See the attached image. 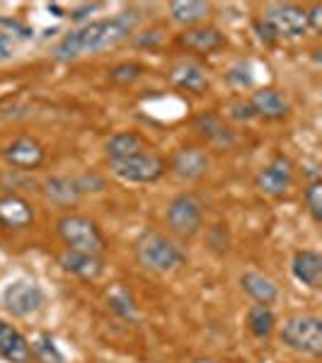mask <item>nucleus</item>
<instances>
[{
  "label": "nucleus",
  "instance_id": "nucleus-13",
  "mask_svg": "<svg viewBox=\"0 0 322 363\" xmlns=\"http://www.w3.org/2000/svg\"><path fill=\"white\" fill-rule=\"evenodd\" d=\"M58 264L63 267V272L73 274V277L83 279V281H95L99 274H102V259L97 255H85V252H75V250H66L61 257H58Z\"/></svg>",
  "mask_w": 322,
  "mask_h": 363
},
{
  "label": "nucleus",
  "instance_id": "nucleus-17",
  "mask_svg": "<svg viewBox=\"0 0 322 363\" xmlns=\"http://www.w3.org/2000/svg\"><path fill=\"white\" fill-rule=\"evenodd\" d=\"M296 281H301L308 289H320L322 286V257L315 250H301L296 252L294 264H291Z\"/></svg>",
  "mask_w": 322,
  "mask_h": 363
},
{
  "label": "nucleus",
  "instance_id": "nucleus-35",
  "mask_svg": "<svg viewBox=\"0 0 322 363\" xmlns=\"http://www.w3.org/2000/svg\"><path fill=\"white\" fill-rule=\"evenodd\" d=\"M99 5H83V8H78V10H73V20H83V17L87 15V13H92V10H97Z\"/></svg>",
  "mask_w": 322,
  "mask_h": 363
},
{
  "label": "nucleus",
  "instance_id": "nucleus-15",
  "mask_svg": "<svg viewBox=\"0 0 322 363\" xmlns=\"http://www.w3.org/2000/svg\"><path fill=\"white\" fill-rule=\"evenodd\" d=\"M170 80H172V85H177L179 90L196 92V95L206 92V87H209V78H206V73H204V68L194 61H187V58L177 61L170 68Z\"/></svg>",
  "mask_w": 322,
  "mask_h": 363
},
{
  "label": "nucleus",
  "instance_id": "nucleus-16",
  "mask_svg": "<svg viewBox=\"0 0 322 363\" xmlns=\"http://www.w3.org/2000/svg\"><path fill=\"white\" fill-rule=\"evenodd\" d=\"M0 356L10 363H29L32 361L29 342L5 320H0Z\"/></svg>",
  "mask_w": 322,
  "mask_h": 363
},
{
  "label": "nucleus",
  "instance_id": "nucleus-11",
  "mask_svg": "<svg viewBox=\"0 0 322 363\" xmlns=\"http://www.w3.org/2000/svg\"><path fill=\"white\" fill-rule=\"evenodd\" d=\"M44 148H42V143L39 140H34V138H29V136H22V138H17L13 140V143L5 148V160L10 162L13 167L17 169H37V167H42V162H44Z\"/></svg>",
  "mask_w": 322,
  "mask_h": 363
},
{
  "label": "nucleus",
  "instance_id": "nucleus-28",
  "mask_svg": "<svg viewBox=\"0 0 322 363\" xmlns=\"http://www.w3.org/2000/svg\"><path fill=\"white\" fill-rule=\"evenodd\" d=\"M109 308H112L114 313L124 320L136 318V306H133L131 296H128L126 291H114V294L109 296Z\"/></svg>",
  "mask_w": 322,
  "mask_h": 363
},
{
  "label": "nucleus",
  "instance_id": "nucleus-36",
  "mask_svg": "<svg viewBox=\"0 0 322 363\" xmlns=\"http://www.w3.org/2000/svg\"><path fill=\"white\" fill-rule=\"evenodd\" d=\"M194 363H218V361H213V359H196Z\"/></svg>",
  "mask_w": 322,
  "mask_h": 363
},
{
  "label": "nucleus",
  "instance_id": "nucleus-26",
  "mask_svg": "<svg viewBox=\"0 0 322 363\" xmlns=\"http://www.w3.org/2000/svg\"><path fill=\"white\" fill-rule=\"evenodd\" d=\"M140 73H143V66H140V63H133V61L116 63L114 68H109V80H112V83H119V85H126V83L138 80Z\"/></svg>",
  "mask_w": 322,
  "mask_h": 363
},
{
  "label": "nucleus",
  "instance_id": "nucleus-5",
  "mask_svg": "<svg viewBox=\"0 0 322 363\" xmlns=\"http://www.w3.org/2000/svg\"><path fill=\"white\" fill-rule=\"evenodd\" d=\"M109 167H112L114 177H119L121 182H131V184H150V182H157L167 169L165 160L157 153H150V150L124 157V160H112Z\"/></svg>",
  "mask_w": 322,
  "mask_h": 363
},
{
  "label": "nucleus",
  "instance_id": "nucleus-1",
  "mask_svg": "<svg viewBox=\"0 0 322 363\" xmlns=\"http://www.w3.org/2000/svg\"><path fill=\"white\" fill-rule=\"evenodd\" d=\"M136 25H138L136 10H126V13H119L109 17V20L90 22V25L66 34L63 42L56 46V56L61 61H70V58H78L83 54H97V51H104L109 46L124 42L128 34L136 29Z\"/></svg>",
  "mask_w": 322,
  "mask_h": 363
},
{
  "label": "nucleus",
  "instance_id": "nucleus-33",
  "mask_svg": "<svg viewBox=\"0 0 322 363\" xmlns=\"http://www.w3.org/2000/svg\"><path fill=\"white\" fill-rule=\"evenodd\" d=\"M13 56V44H10V37L5 32H0V58H10Z\"/></svg>",
  "mask_w": 322,
  "mask_h": 363
},
{
  "label": "nucleus",
  "instance_id": "nucleus-14",
  "mask_svg": "<svg viewBox=\"0 0 322 363\" xmlns=\"http://www.w3.org/2000/svg\"><path fill=\"white\" fill-rule=\"evenodd\" d=\"M179 44L184 46L187 51H196V54H213L221 46L226 44L223 34L216 27H189L179 34Z\"/></svg>",
  "mask_w": 322,
  "mask_h": 363
},
{
  "label": "nucleus",
  "instance_id": "nucleus-20",
  "mask_svg": "<svg viewBox=\"0 0 322 363\" xmlns=\"http://www.w3.org/2000/svg\"><path fill=\"white\" fill-rule=\"evenodd\" d=\"M194 128L201 133L204 138L211 140V143H216V145H231L233 140H235L233 131L223 124V119H221L218 114H213V112L199 114L194 119Z\"/></svg>",
  "mask_w": 322,
  "mask_h": 363
},
{
  "label": "nucleus",
  "instance_id": "nucleus-25",
  "mask_svg": "<svg viewBox=\"0 0 322 363\" xmlns=\"http://www.w3.org/2000/svg\"><path fill=\"white\" fill-rule=\"evenodd\" d=\"M32 356L37 359L39 363H66L63 354L58 351V347L54 344V339L49 335H39L37 339L32 342Z\"/></svg>",
  "mask_w": 322,
  "mask_h": 363
},
{
  "label": "nucleus",
  "instance_id": "nucleus-23",
  "mask_svg": "<svg viewBox=\"0 0 322 363\" xmlns=\"http://www.w3.org/2000/svg\"><path fill=\"white\" fill-rule=\"evenodd\" d=\"M44 194L51 199L58 206H73L78 203L80 199V186L75 179H68V177H51L49 182L44 184Z\"/></svg>",
  "mask_w": 322,
  "mask_h": 363
},
{
  "label": "nucleus",
  "instance_id": "nucleus-7",
  "mask_svg": "<svg viewBox=\"0 0 322 363\" xmlns=\"http://www.w3.org/2000/svg\"><path fill=\"white\" fill-rule=\"evenodd\" d=\"M269 27L274 29L277 37H303L308 32V10L301 5H291V3H272L267 5L265 17Z\"/></svg>",
  "mask_w": 322,
  "mask_h": 363
},
{
  "label": "nucleus",
  "instance_id": "nucleus-22",
  "mask_svg": "<svg viewBox=\"0 0 322 363\" xmlns=\"http://www.w3.org/2000/svg\"><path fill=\"white\" fill-rule=\"evenodd\" d=\"M104 150H107L109 160H124V157L143 153L145 140L143 136H138V133H133V131H121V133H114V136L107 140Z\"/></svg>",
  "mask_w": 322,
  "mask_h": 363
},
{
  "label": "nucleus",
  "instance_id": "nucleus-18",
  "mask_svg": "<svg viewBox=\"0 0 322 363\" xmlns=\"http://www.w3.org/2000/svg\"><path fill=\"white\" fill-rule=\"evenodd\" d=\"M250 104H252L255 116H265V119H284L291 109L289 99L281 95L279 90H274V87L257 90L252 99H250Z\"/></svg>",
  "mask_w": 322,
  "mask_h": 363
},
{
  "label": "nucleus",
  "instance_id": "nucleus-6",
  "mask_svg": "<svg viewBox=\"0 0 322 363\" xmlns=\"http://www.w3.org/2000/svg\"><path fill=\"white\" fill-rule=\"evenodd\" d=\"M167 225L174 235L179 238H194L201 230L204 223V213H201V203L196 201L194 194H179L167 203Z\"/></svg>",
  "mask_w": 322,
  "mask_h": 363
},
{
  "label": "nucleus",
  "instance_id": "nucleus-2",
  "mask_svg": "<svg viewBox=\"0 0 322 363\" xmlns=\"http://www.w3.org/2000/svg\"><path fill=\"white\" fill-rule=\"evenodd\" d=\"M133 255H136L140 267L148 269V272H157V274L172 272V269L184 264V252L170 238L155 230L143 233V235L136 240Z\"/></svg>",
  "mask_w": 322,
  "mask_h": 363
},
{
  "label": "nucleus",
  "instance_id": "nucleus-3",
  "mask_svg": "<svg viewBox=\"0 0 322 363\" xmlns=\"http://www.w3.org/2000/svg\"><path fill=\"white\" fill-rule=\"evenodd\" d=\"M58 238L63 240L66 250L85 252V255H102L104 252V235L97 228L95 220L80 213H66L56 223Z\"/></svg>",
  "mask_w": 322,
  "mask_h": 363
},
{
  "label": "nucleus",
  "instance_id": "nucleus-12",
  "mask_svg": "<svg viewBox=\"0 0 322 363\" xmlns=\"http://www.w3.org/2000/svg\"><path fill=\"white\" fill-rule=\"evenodd\" d=\"M34 220V208L27 199L17 194L0 196V225L8 230H25Z\"/></svg>",
  "mask_w": 322,
  "mask_h": 363
},
{
  "label": "nucleus",
  "instance_id": "nucleus-29",
  "mask_svg": "<svg viewBox=\"0 0 322 363\" xmlns=\"http://www.w3.org/2000/svg\"><path fill=\"white\" fill-rule=\"evenodd\" d=\"M228 114H231L233 119H238V121H250V119H255L252 104L245 102V99H233V102L228 104Z\"/></svg>",
  "mask_w": 322,
  "mask_h": 363
},
{
  "label": "nucleus",
  "instance_id": "nucleus-30",
  "mask_svg": "<svg viewBox=\"0 0 322 363\" xmlns=\"http://www.w3.org/2000/svg\"><path fill=\"white\" fill-rule=\"evenodd\" d=\"M228 83L235 85V87H248L250 83H252V75H250V68L245 66V63H240V66H235L228 73Z\"/></svg>",
  "mask_w": 322,
  "mask_h": 363
},
{
  "label": "nucleus",
  "instance_id": "nucleus-24",
  "mask_svg": "<svg viewBox=\"0 0 322 363\" xmlns=\"http://www.w3.org/2000/svg\"><path fill=\"white\" fill-rule=\"evenodd\" d=\"M277 327V315L272 313L269 306H252L248 310V330L252 332V337L257 339H267Z\"/></svg>",
  "mask_w": 322,
  "mask_h": 363
},
{
  "label": "nucleus",
  "instance_id": "nucleus-9",
  "mask_svg": "<svg viewBox=\"0 0 322 363\" xmlns=\"http://www.w3.org/2000/svg\"><path fill=\"white\" fill-rule=\"evenodd\" d=\"M291 184H294V165L284 155H277L257 174V189L265 191L267 196H284Z\"/></svg>",
  "mask_w": 322,
  "mask_h": 363
},
{
  "label": "nucleus",
  "instance_id": "nucleus-27",
  "mask_svg": "<svg viewBox=\"0 0 322 363\" xmlns=\"http://www.w3.org/2000/svg\"><path fill=\"white\" fill-rule=\"evenodd\" d=\"M303 199H306V206L310 211V216H313L315 220H320L322 218V182L320 179L310 182L306 186V191H303Z\"/></svg>",
  "mask_w": 322,
  "mask_h": 363
},
{
  "label": "nucleus",
  "instance_id": "nucleus-10",
  "mask_svg": "<svg viewBox=\"0 0 322 363\" xmlns=\"http://www.w3.org/2000/svg\"><path fill=\"white\" fill-rule=\"evenodd\" d=\"M170 169H172L179 179L194 182L209 172V155L204 153L201 148H196V145H187V148H179L177 153L172 155Z\"/></svg>",
  "mask_w": 322,
  "mask_h": 363
},
{
  "label": "nucleus",
  "instance_id": "nucleus-32",
  "mask_svg": "<svg viewBox=\"0 0 322 363\" xmlns=\"http://www.w3.org/2000/svg\"><path fill=\"white\" fill-rule=\"evenodd\" d=\"M0 27L15 29V32L20 34V37H25V39L32 37V29L25 27V25H20V22H17V20H8V17H0Z\"/></svg>",
  "mask_w": 322,
  "mask_h": 363
},
{
  "label": "nucleus",
  "instance_id": "nucleus-8",
  "mask_svg": "<svg viewBox=\"0 0 322 363\" xmlns=\"http://www.w3.org/2000/svg\"><path fill=\"white\" fill-rule=\"evenodd\" d=\"M3 306L15 318H29L44 306V294L34 281H13L3 291Z\"/></svg>",
  "mask_w": 322,
  "mask_h": 363
},
{
  "label": "nucleus",
  "instance_id": "nucleus-34",
  "mask_svg": "<svg viewBox=\"0 0 322 363\" xmlns=\"http://www.w3.org/2000/svg\"><path fill=\"white\" fill-rule=\"evenodd\" d=\"M157 39H160V37H157V32H145L136 44L138 46H153V44H157Z\"/></svg>",
  "mask_w": 322,
  "mask_h": 363
},
{
  "label": "nucleus",
  "instance_id": "nucleus-4",
  "mask_svg": "<svg viewBox=\"0 0 322 363\" xmlns=\"http://www.w3.org/2000/svg\"><path fill=\"white\" fill-rule=\"evenodd\" d=\"M281 342L298 354L320 356L322 351V322L315 315H291L279 330Z\"/></svg>",
  "mask_w": 322,
  "mask_h": 363
},
{
  "label": "nucleus",
  "instance_id": "nucleus-31",
  "mask_svg": "<svg viewBox=\"0 0 322 363\" xmlns=\"http://www.w3.org/2000/svg\"><path fill=\"white\" fill-rule=\"evenodd\" d=\"M255 32H257V37H260V42L262 44H267V46H272L274 42H277V34H274V29L267 25L265 20H257L255 22Z\"/></svg>",
  "mask_w": 322,
  "mask_h": 363
},
{
  "label": "nucleus",
  "instance_id": "nucleus-19",
  "mask_svg": "<svg viewBox=\"0 0 322 363\" xmlns=\"http://www.w3.org/2000/svg\"><path fill=\"white\" fill-rule=\"evenodd\" d=\"M240 286H243L245 294L250 298H255L260 306H272L279 298V286L260 272H245L243 277H240Z\"/></svg>",
  "mask_w": 322,
  "mask_h": 363
},
{
  "label": "nucleus",
  "instance_id": "nucleus-21",
  "mask_svg": "<svg viewBox=\"0 0 322 363\" xmlns=\"http://www.w3.org/2000/svg\"><path fill=\"white\" fill-rule=\"evenodd\" d=\"M211 13V5L201 3V0H174L170 3V15L177 25L189 27H199V22L206 20V15Z\"/></svg>",
  "mask_w": 322,
  "mask_h": 363
}]
</instances>
